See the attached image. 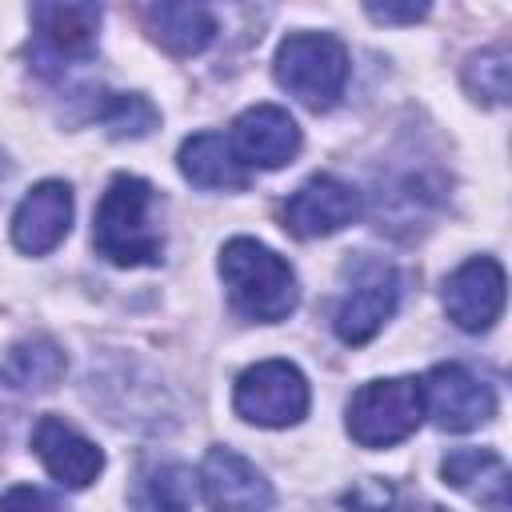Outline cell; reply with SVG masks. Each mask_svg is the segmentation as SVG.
<instances>
[{
	"label": "cell",
	"mask_w": 512,
	"mask_h": 512,
	"mask_svg": "<svg viewBox=\"0 0 512 512\" xmlns=\"http://www.w3.org/2000/svg\"><path fill=\"white\" fill-rule=\"evenodd\" d=\"M156 188L144 176L116 172L92 216V248L116 268H156L164 260V232L152 216Z\"/></svg>",
	"instance_id": "1"
},
{
	"label": "cell",
	"mask_w": 512,
	"mask_h": 512,
	"mask_svg": "<svg viewBox=\"0 0 512 512\" xmlns=\"http://www.w3.org/2000/svg\"><path fill=\"white\" fill-rule=\"evenodd\" d=\"M340 504H344L348 512H444L440 504L404 492V488H400L396 480H388V476H360V480L340 496Z\"/></svg>",
	"instance_id": "22"
},
{
	"label": "cell",
	"mask_w": 512,
	"mask_h": 512,
	"mask_svg": "<svg viewBox=\"0 0 512 512\" xmlns=\"http://www.w3.org/2000/svg\"><path fill=\"white\" fill-rule=\"evenodd\" d=\"M0 512H60L56 500L36 484H12L0 496Z\"/></svg>",
	"instance_id": "23"
},
{
	"label": "cell",
	"mask_w": 512,
	"mask_h": 512,
	"mask_svg": "<svg viewBox=\"0 0 512 512\" xmlns=\"http://www.w3.org/2000/svg\"><path fill=\"white\" fill-rule=\"evenodd\" d=\"M32 452L60 488H88L104 472V452L64 416H40L32 428Z\"/></svg>",
	"instance_id": "12"
},
{
	"label": "cell",
	"mask_w": 512,
	"mask_h": 512,
	"mask_svg": "<svg viewBox=\"0 0 512 512\" xmlns=\"http://www.w3.org/2000/svg\"><path fill=\"white\" fill-rule=\"evenodd\" d=\"M176 168L188 184L208 192H240L248 188V176H252L232 152L224 132H192L176 152Z\"/></svg>",
	"instance_id": "16"
},
{
	"label": "cell",
	"mask_w": 512,
	"mask_h": 512,
	"mask_svg": "<svg viewBox=\"0 0 512 512\" xmlns=\"http://www.w3.org/2000/svg\"><path fill=\"white\" fill-rule=\"evenodd\" d=\"M196 488L208 512H272L276 508V492L268 476L248 456L224 444H212L204 452L196 468Z\"/></svg>",
	"instance_id": "7"
},
{
	"label": "cell",
	"mask_w": 512,
	"mask_h": 512,
	"mask_svg": "<svg viewBox=\"0 0 512 512\" xmlns=\"http://www.w3.org/2000/svg\"><path fill=\"white\" fill-rule=\"evenodd\" d=\"M440 480L460 496H468L472 504H480L484 512L512 508V472L496 448H476V444L452 448L440 460Z\"/></svg>",
	"instance_id": "15"
},
{
	"label": "cell",
	"mask_w": 512,
	"mask_h": 512,
	"mask_svg": "<svg viewBox=\"0 0 512 512\" xmlns=\"http://www.w3.org/2000/svg\"><path fill=\"white\" fill-rule=\"evenodd\" d=\"M360 208L364 200L348 180L332 172H316L284 200L280 220H284V232H292L296 240H320L348 228L360 216Z\"/></svg>",
	"instance_id": "8"
},
{
	"label": "cell",
	"mask_w": 512,
	"mask_h": 512,
	"mask_svg": "<svg viewBox=\"0 0 512 512\" xmlns=\"http://www.w3.org/2000/svg\"><path fill=\"white\" fill-rule=\"evenodd\" d=\"M72 228V188L64 180L32 184L12 212V244L24 256H48Z\"/></svg>",
	"instance_id": "13"
},
{
	"label": "cell",
	"mask_w": 512,
	"mask_h": 512,
	"mask_svg": "<svg viewBox=\"0 0 512 512\" xmlns=\"http://www.w3.org/2000/svg\"><path fill=\"white\" fill-rule=\"evenodd\" d=\"M400 304V276L392 264H380V260H368L360 264V276H356V288L340 300L336 316H332V332L344 340V344H368L396 312Z\"/></svg>",
	"instance_id": "11"
},
{
	"label": "cell",
	"mask_w": 512,
	"mask_h": 512,
	"mask_svg": "<svg viewBox=\"0 0 512 512\" xmlns=\"http://www.w3.org/2000/svg\"><path fill=\"white\" fill-rule=\"evenodd\" d=\"M428 12H432L428 0H420V4H416V0H408V4H388V0L376 4V0H368V4H364V16L376 20V24H416V20H424Z\"/></svg>",
	"instance_id": "24"
},
{
	"label": "cell",
	"mask_w": 512,
	"mask_h": 512,
	"mask_svg": "<svg viewBox=\"0 0 512 512\" xmlns=\"http://www.w3.org/2000/svg\"><path fill=\"white\" fill-rule=\"evenodd\" d=\"M508 296V276L496 256H468L444 280V312L460 332H488Z\"/></svg>",
	"instance_id": "9"
},
{
	"label": "cell",
	"mask_w": 512,
	"mask_h": 512,
	"mask_svg": "<svg viewBox=\"0 0 512 512\" xmlns=\"http://www.w3.org/2000/svg\"><path fill=\"white\" fill-rule=\"evenodd\" d=\"M228 144L240 156V164L252 172V168H284V164H292L300 144H304V136H300V124L288 116V108L252 104L232 120Z\"/></svg>",
	"instance_id": "10"
},
{
	"label": "cell",
	"mask_w": 512,
	"mask_h": 512,
	"mask_svg": "<svg viewBox=\"0 0 512 512\" xmlns=\"http://www.w3.org/2000/svg\"><path fill=\"white\" fill-rule=\"evenodd\" d=\"M12 172H16V168H12V160H8V152L0 148V196H4V188H8V180H12Z\"/></svg>",
	"instance_id": "25"
},
{
	"label": "cell",
	"mask_w": 512,
	"mask_h": 512,
	"mask_svg": "<svg viewBox=\"0 0 512 512\" xmlns=\"http://www.w3.org/2000/svg\"><path fill=\"white\" fill-rule=\"evenodd\" d=\"M196 472L180 460H140L128 484L132 512H192Z\"/></svg>",
	"instance_id": "17"
},
{
	"label": "cell",
	"mask_w": 512,
	"mask_h": 512,
	"mask_svg": "<svg viewBox=\"0 0 512 512\" xmlns=\"http://www.w3.org/2000/svg\"><path fill=\"white\" fill-rule=\"evenodd\" d=\"M508 76H512V52L508 44H488L480 52H472L460 68V84L476 104L500 108L508 104Z\"/></svg>",
	"instance_id": "20"
},
{
	"label": "cell",
	"mask_w": 512,
	"mask_h": 512,
	"mask_svg": "<svg viewBox=\"0 0 512 512\" xmlns=\"http://www.w3.org/2000/svg\"><path fill=\"white\" fill-rule=\"evenodd\" d=\"M312 388L292 360H256L232 384V412L256 428H292L308 416Z\"/></svg>",
	"instance_id": "5"
},
{
	"label": "cell",
	"mask_w": 512,
	"mask_h": 512,
	"mask_svg": "<svg viewBox=\"0 0 512 512\" xmlns=\"http://www.w3.org/2000/svg\"><path fill=\"white\" fill-rule=\"evenodd\" d=\"M68 372V356L52 336H24L8 348L0 380L16 392H52Z\"/></svg>",
	"instance_id": "19"
},
{
	"label": "cell",
	"mask_w": 512,
	"mask_h": 512,
	"mask_svg": "<svg viewBox=\"0 0 512 512\" xmlns=\"http://www.w3.org/2000/svg\"><path fill=\"white\" fill-rule=\"evenodd\" d=\"M220 280L236 316L256 324H280L300 304L296 268L256 236H232L220 248Z\"/></svg>",
	"instance_id": "2"
},
{
	"label": "cell",
	"mask_w": 512,
	"mask_h": 512,
	"mask_svg": "<svg viewBox=\"0 0 512 512\" xmlns=\"http://www.w3.org/2000/svg\"><path fill=\"white\" fill-rule=\"evenodd\" d=\"M424 416L440 432H472L496 416V392L464 364H432L420 376Z\"/></svg>",
	"instance_id": "6"
},
{
	"label": "cell",
	"mask_w": 512,
	"mask_h": 512,
	"mask_svg": "<svg viewBox=\"0 0 512 512\" xmlns=\"http://www.w3.org/2000/svg\"><path fill=\"white\" fill-rule=\"evenodd\" d=\"M348 48L332 32H292L272 56L276 84L312 112H328L348 84Z\"/></svg>",
	"instance_id": "3"
},
{
	"label": "cell",
	"mask_w": 512,
	"mask_h": 512,
	"mask_svg": "<svg viewBox=\"0 0 512 512\" xmlns=\"http://www.w3.org/2000/svg\"><path fill=\"white\" fill-rule=\"evenodd\" d=\"M424 420L420 376L368 380L348 396L344 428L360 448H392L408 440Z\"/></svg>",
	"instance_id": "4"
},
{
	"label": "cell",
	"mask_w": 512,
	"mask_h": 512,
	"mask_svg": "<svg viewBox=\"0 0 512 512\" xmlns=\"http://www.w3.org/2000/svg\"><path fill=\"white\" fill-rule=\"evenodd\" d=\"M92 116L108 128L112 140H140L160 124V112L140 92H96Z\"/></svg>",
	"instance_id": "21"
},
{
	"label": "cell",
	"mask_w": 512,
	"mask_h": 512,
	"mask_svg": "<svg viewBox=\"0 0 512 512\" xmlns=\"http://www.w3.org/2000/svg\"><path fill=\"white\" fill-rule=\"evenodd\" d=\"M144 28L172 56H200L216 40V16L204 4H172V0L148 4Z\"/></svg>",
	"instance_id": "18"
},
{
	"label": "cell",
	"mask_w": 512,
	"mask_h": 512,
	"mask_svg": "<svg viewBox=\"0 0 512 512\" xmlns=\"http://www.w3.org/2000/svg\"><path fill=\"white\" fill-rule=\"evenodd\" d=\"M100 4H32L36 48L52 64L88 60L100 40Z\"/></svg>",
	"instance_id": "14"
}]
</instances>
